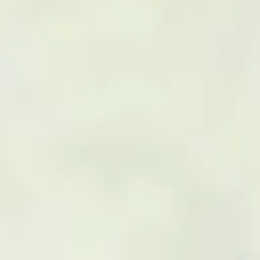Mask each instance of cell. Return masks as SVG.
Returning <instances> with one entry per match:
<instances>
[]
</instances>
